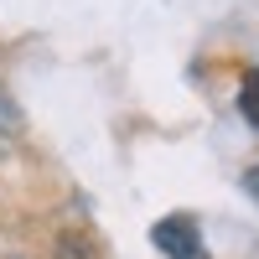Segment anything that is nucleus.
I'll return each mask as SVG.
<instances>
[{
  "label": "nucleus",
  "mask_w": 259,
  "mask_h": 259,
  "mask_svg": "<svg viewBox=\"0 0 259 259\" xmlns=\"http://www.w3.org/2000/svg\"><path fill=\"white\" fill-rule=\"evenodd\" d=\"M150 244H156L166 259H207V244H202V228L197 218H187V212H171L150 228Z\"/></svg>",
  "instance_id": "1"
},
{
  "label": "nucleus",
  "mask_w": 259,
  "mask_h": 259,
  "mask_svg": "<svg viewBox=\"0 0 259 259\" xmlns=\"http://www.w3.org/2000/svg\"><path fill=\"white\" fill-rule=\"evenodd\" d=\"M239 114L259 130V68H249L244 83H239Z\"/></svg>",
  "instance_id": "2"
},
{
  "label": "nucleus",
  "mask_w": 259,
  "mask_h": 259,
  "mask_svg": "<svg viewBox=\"0 0 259 259\" xmlns=\"http://www.w3.org/2000/svg\"><path fill=\"white\" fill-rule=\"evenodd\" d=\"M52 259H94V249H89V239H78V233H62Z\"/></svg>",
  "instance_id": "3"
},
{
  "label": "nucleus",
  "mask_w": 259,
  "mask_h": 259,
  "mask_svg": "<svg viewBox=\"0 0 259 259\" xmlns=\"http://www.w3.org/2000/svg\"><path fill=\"white\" fill-rule=\"evenodd\" d=\"M0 135H21V109L11 104L6 89H0Z\"/></svg>",
  "instance_id": "4"
},
{
  "label": "nucleus",
  "mask_w": 259,
  "mask_h": 259,
  "mask_svg": "<svg viewBox=\"0 0 259 259\" xmlns=\"http://www.w3.org/2000/svg\"><path fill=\"white\" fill-rule=\"evenodd\" d=\"M244 187H249V197L259 202V166H249V177H244Z\"/></svg>",
  "instance_id": "5"
}]
</instances>
